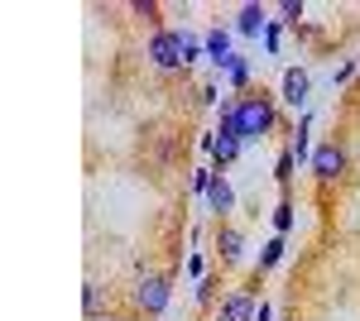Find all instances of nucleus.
Wrapping results in <instances>:
<instances>
[{
    "mask_svg": "<svg viewBox=\"0 0 360 321\" xmlns=\"http://www.w3.org/2000/svg\"><path fill=\"white\" fill-rule=\"evenodd\" d=\"M212 293H217V278H202L197 283V302H212Z\"/></svg>",
    "mask_w": 360,
    "mask_h": 321,
    "instance_id": "nucleus-20",
    "label": "nucleus"
},
{
    "mask_svg": "<svg viewBox=\"0 0 360 321\" xmlns=\"http://www.w3.org/2000/svg\"><path fill=\"white\" fill-rule=\"evenodd\" d=\"M207 207H212V216H217V221H226V216L236 211V188L226 183V173H217V178H212V188H207Z\"/></svg>",
    "mask_w": 360,
    "mask_h": 321,
    "instance_id": "nucleus-7",
    "label": "nucleus"
},
{
    "mask_svg": "<svg viewBox=\"0 0 360 321\" xmlns=\"http://www.w3.org/2000/svg\"><path fill=\"white\" fill-rule=\"evenodd\" d=\"M307 134H312V115H303V120H298V134L288 139V154H293L298 163H303V159H312V154H307Z\"/></svg>",
    "mask_w": 360,
    "mask_h": 321,
    "instance_id": "nucleus-13",
    "label": "nucleus"
},
{
    "mask_svg": "<svg viewBox=\"0 0 360 321\" xmlns=\"http://www.w3.org/2000/svg\"><path fill=\"white\" fill-rule=\"evenodd\" d=\"M168 302H173V283H168L164 273H139L135 288H130V307H135L139 317H164Z\"/></svg>",
    "mask_w": 360,
    "mask_h": 321,
    "instance_id": "nucleus-3",
    "label": "nucleus"
},
{
    "mask_svg": "<svg viewBox=\"0 0 360 321\" xmlns=\"http://www.w3.org/2000/svg\"><path fill=\"white\" fill-rule=\"evenodd\" d=\"M236 120H240V139L245 144H259L278 130V106L269 91H245L236 96Z\"/></svg>",
    "mask_w": 360,
    "mask_h": 321,
    "instance_id": "nucleus-1",
    "label": "nucleus"
},
{
    "mask_svg": "<svg viewBox=\"0 0 360 321\" xmlns=\"http://www.w3.org/2000/svg\"><path fill=\"white\" fill-rule=\"evenodd\" d=\"M236 34H245V39L269 34V10H264V5H240V15H236Z\"/></svg>",
    "mask_w": 360,
    "mask_h": 321,
    "instance_id": "nucleus-10",
    "label": "nucleus"
},
{
    "mask_svg": "<svg viewBox=\"0 0 360 321\" xmlns=\"http://www.w3.org/2000/svg\"><path fill=\"white\" fill-rule=\"evenodd\" d=\"M255 312H259L255 293H226L217 307V321H255Z\"/></svg>",
    "mask_w": 360,
    "mask_h": 321,
    "instance_id": "nucleus-6",
    "label": "nucleus"
},
{
    "mask_svg": "<svg viewBox=\"0 0 360 321\" xmlns=\"http://www.w3.org/2000/svg\"><path fill=\"white\" fill-rule=\"evenodd\" d=\"M130 10H135V15H144V20H154V15H159V5H154V0H135Z\"/></svg>",
    "mask_w": 360,
    "mask_h": 321,
    "instance_id": "nucleus-19",
    "label": "nucleus"
},
{
    "mask_svg": "<svg viewBox=\"0 0 360 321\" xmlns=\"http://www.w3.org/2000/svg\"><path fill=\"white\" fill-rule=\"evenodd\" d=\"M144 58H149L159 72L188 67V34H183V29H154L149 44H144Z\"/></svg>",
    "mask_w": 360,
    "mask_h": 321,
    "instance_id": "nucleus-2",
    "label": "nucleus"
},
{
    "mask_svg": "<svg viewBox=\"0 0 360 321\" xmlns=\"http://www.w3.org/2000/svg\"><path fill=\"white\" fill-rule=\"evenodd\" d=\"M293 168H298V159L283 149V154H278V163H274V183H278V188H288V183H293Z\"/></svg>",
    "mask_w": 360,
    "mask_h": 321,
    "instance_id": "nucleus-16",
    "label": "nucleus"
},
{
    "mask_svg": "<svg viewBox=\"0 0 360 321\" xmlns=\"http://www.w3.org/2000/svg\"><path fill=\"white\" fill-rule=\"evenodd\" d=\"M293 221H298V216H293V202L283 197V202L274 207V235H288V230H293Z\"/></svg>",
    "mask_w": 360,
    "mask_h": 321,
    "instance_id": "nucleus-14",
    "label": "nucleus"
},
{
    "mask_svg": "<svg viewBox=\"0 0 360 321\" xmlns=\"http://www.w3.org/2000/svg\"><path fill=\"white\" fill-rule=\"evenodd\" d=\"M217 249H221L226 264H236V259L245 254V230H240V225H231V221H221V225H217Z\"/></svg>",
    "mask_w": 360,
    "mask_h": 321,
    "instance_id": "nucleus-8",
    "label": "nucleus"
},
{
    "mask_svg": "<svg viewBox=\"0 0 360 321\" xmlns=\"http://www.w3.org/2000/svg\"><path fill=\"white\" fill-rule=\"evenodd\" d=\"M101 312H106V297H101V288H96V283H86V288H82V317L96 321Z\"/></svg>",
    "mask_w": 360,
    "mask_h": 321,
    "instance_id": "nucleus-12",
    "label": "nucleus"
},
{
    "mask_svg": "<svg viewBox=\"0 0 360 321\" xmlns=\"http://www.w3.org/2000/svg\"><path fill=\"white\" fill-rule=\"evenodd\" d=\"M307 163H312V178L322 188H332V183H341V173H346V149L341 144H317Z\"/></svg>",
    "mask_w": 360,
    "mask_h": 321,
    "instance_id": "nucleus-4",
    "label": "nucleus"
},
{
    "mask_svg": "<svg viewBox=\"0 0 360 321\" xmlns=\"http://www.w3.org/2000/svg\"><path fill=\"white\" fill-rule=\"evenodd\" d=\"M202 48H207V63H217V67H231V34H226V29H207V34H202Z\"/></svg>",
    "mask_w": 360,
    "mask_h": 321,
    "instance_id": "nucleus-9",
    "label": "nucleus"
},
{
    "mask_svg": "<svg viewBox=\"0 0 360 321\" xmlns=\"http://www.w3.org/2000/svg\"><path fill=\"white\" fill-rule=\"evenodd\" d=\"M278 15H283L288 25H298V20H303V0H283V5H278Z\"/></svg>",
    "mask_w": 360,
    "mask_h": 321,
    "instance_id": "nucleus-18",
    "label": "nucleus"
},
{
    "mask_svg": "<svg viewBox=\"0 0 360 321\" xmlns=\"http://www.w3.org/2000/svg\"><path fill=\"white\" fill-rule=\"evenodd\" d=\"M226 81H231V91H240V96H245L250 91V58H231V67H226Z\"/></svg>",
    "mask_w": 360,
    "mask_h": 321,
    "instance_id": "nucleus-11",
    "label": "nucleus"
},
{
    "mask_svg": "<svg viewBox=\"0 0 360 321\" xmlns=\"http://www.w3.org/2000/svg\"><path fill=\"white\" fill-rule=\"evenodd\" d=\"M307 91H312V77H307L303 67H288V72H283V96H278V101H283L288 110H303L307 115Z\"/></svg>",
    "mask_w": 360,
    "mask_h": 321,
    "instance_id": "nucleus-5",
    "label": "nucleus"
},
{
    "mask_svg": "<svg viewBox=\"0 0 360 321\" xmlns=\"http://www.w3.org/2000/svg\"><path fill=\"white\" fill-rule=\"evenodd\" d=\"M360 72V58H346V63H341V67H336V77H332V86H341V81H351Z\"/></svg>",
    "mask_w": 360,
    "mask_h": 321,
    "instance_id": "nucleus-17",
    "label": "nucleus"
},
{
    "mask_svg": "<svg viewBox=\"0 0 360 321\" xmlns=\"http://www.w3.org/2000/svg\"><path fill=\"white\" fill-rule=\"evenodd\" d=\"M283 249H288V244H283V235H274V240H264V249H259V268H274L278 259H283Z\"/></svg>",
    "mask_w": 360,
    "mask_h": 321,
    "instance_id": "nucleus-15",
    "label": "nucleus"
},
{
    "mask_svg": "<svg viewBox=\"0 0 360 321\" xmlns=\"http://www.w3.org/2000/svg\"><path fill=\"white\" fill-rule=\"evenodd\" d=\"M255 321H274V307H269V302H259V312H255Z\"/></svg>",
    "mask_w": 360,
    "mask_h": 321,
    "instance_id": "nucleus-22",
    "label": "nucleus"
},
{
    "mask_svg": "<svg viewBox=\"0 0 360 321\" xmlns=\"http://www.w3.org/2000/svg\"><path fill=\"white\" fill-rule=\"evenodd\" d=\"M264 48H269V53H278V25H269V34H264Z\"/></svg>",
    "mask_w": 360,
    "mask_h": 321,
    "instance_id": "nucleus-21",
    "label": "nucleus"
}]
</instances>
